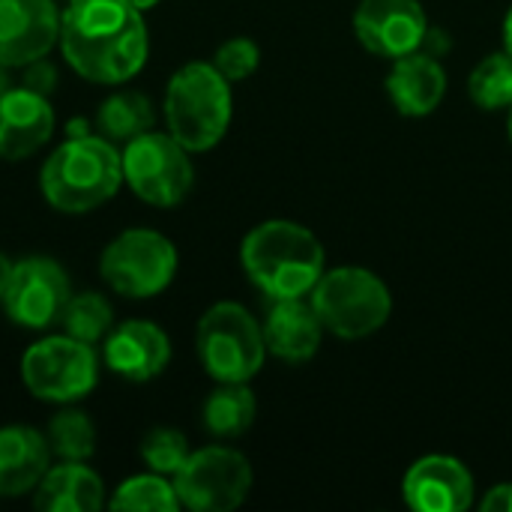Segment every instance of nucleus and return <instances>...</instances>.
Masks as SVG:
<instances>
[{
	"label": "nucleus",
	"instance_id": "nucleus-1",
	"mask_svg": "<svg viewBox=\"0 0 512 512\" xmlns=\"http://www.w3.org/2000/svg\"><path fill=\"white\" fill-rule=\"evenodd\" d=\"M69 66L96 84H123L147 63L150 39L129 0H69L57 39Z\"/></svg>",
	"mask_w": 512,
	"mask_h": 512
},
{
	"label": "nucleus",
	"instance_id": "nucleus-2",
	"mask_svg": "<svg viewBox=\"0 0 512 512\" xmlns=\"http://www.w3.org/2000/svg\"><path fill=\"white\" fill-rule=\"evenodd\" d=\"M246 276L270 300L306 297L324 276L321 240L288 219H270L252 228L240 246Z\"/></svg>",
	"mask_w": 512,
	"mask_h": 512
},
{
	"label": "nucleus",
	"instance_id": "nucleus-3",
	"mask_svg": "<svg viewBox=\"0 0 512 512\" xmlns=\"http://www.w3.org/2000/svg\"><path fill=\"white\" fill-rule=\"evenodd\" d=\"M123 159L105 135H75L63 141L42 165L39 186L60 213H87L117 195Z\"/></svg>",
	"mask_w": 512,
	"mask_h": 512
},
{
	"label": "nucleus",
	"instance_id": "nucleus-4",
	"mask_svg": "<svg viewBox=\"0 0 512 512\" xmlns=\"http://www.w3.org/2000/svg\"><path fill=\"white\" fill-rule=\"evenodd\" d=\"M165 120L189 153L216 147L231 123V81L213 63H186L168 81Z\"/></svg>",
	"mask_w": 512,
	"mask_h": 512
},
{
	"label": "nucleus",
	"instance_id": "nucleus-5",
	"mask_svg": "<svg viewBox=\"0 0 512 512\" xmlns=\"http://www.w3.org/2000/svg\"><path fill=\"white\" fill-rule=\"evenodd\" d=\"M312 306L324 330L339 339H366L378 333L390 312V288L366 267H336L312 288Z\"/></svg>",
	"mask_w": 512,
	"mask_h": 512
},
{
	"label": "nucleus",
	"instance_id": "nucleus-6",
	"mask_svg": "<svg viewBox=\"0 0 512 512\" xmlns=\"http://www.w3.org/2000/svg\"><path fill=\"white\" fill-rule=\"evenodd\" d=\"M198 357L219 384L249 381L261 372L267 345L261 324L240 303H216L198 321Z\"/></svg>",
	"mask_w": 512,
	"mask_h": 512
},
{
	"label": "nucleus",
	"instance_id": "nucleus-7",
	"mask_svg": "<svg viewBox=\"0 0 512 512\" xmlns=\"http://www.w3.org/2000/svg\"><path fill=\"white\" fill-rule=\"evenodd\" d=\"M99 273L120 297L147 300L174 282L177 249L159 231L129 228L105 246L99 258Z\"/></svg>",
	"mask_w": 512,
	"mask_h": 512
},
{
	"label": "nucleus",
	"instance_id": "nucleus-8",
	"mask_svg": "<svg viewBox=\"0 0 512 512\" xmlns=\"http://www.w3.org/2000/svg\"><path fill=\"white\" fill-rule=\"evenodd\" d=\"M21 381L24 387L42 399L69 405L93 393L99 381V360L93 345L72 336H48L30 345L21 357Z\"/></svg>",
	"mask_w": 512,
	"mask_h": 512
},
{
	"label": "nucleus",
	"instance_id": "nucleus-9",
	"mask_svg": "<svg viewBox=\"0 0 512 512\" xmlns=\"http://www.w3.org/2000/svg\"><path fill=\"white\" fill-rule=\"evenodd\" d=\"M123 159V183L153 204V207H177L195 180L189 150L168 132H144L126 141Z\"/></svg>",
	"mask_w": 512,
	"mask_h": 512
},
{
	"label": "nucleus",
	"instance_id": "nucleus-10",
	"mask_svg": "<svg viewBox=\"0 0 512 512\" xmlns=\"http://www.w3.org/2000/svg\"><path fill=\"white\" fill-rule=\"evenodd\" d=\"M174 489L183 507L195 512L237 510L252 489V465L231 447H204L189 453L174 474Z\"/></svg>",
	"mask_w": 512,
	"mask_h": 512
},
{
	"label": "nucleus",
	"instance_id": "nucleus-11",
	"mask_svg": "<svg viewBox=\"0 0 512 512\" xmlns=\"http://www.w3.org/2000/svg\"><path fill=\"white\" fill-rule=\"evenodd\" d=\"M69 297L72 291L66 270L54 258L30 255L12 264V276L0 303L12 324L27 330H45L54 321H60Z\"/></svg>",
	"mask_w": 512,
	"mask_h": 512
},
{
	"label": "nucleus",
	"instance_id": "nucleus-12",
	"mask_svg": "<svg viewBox=\"0 0 512 512\" xmlns=\"http://www.w3.org/2000/svg\"><path fill=\"white\" fill-rule=\"evenodd\" d=\"M354 33L378 57H405L429 39V18L420 0H360Z\"/></svg>",
	"mask_w": 512,
	"mask_h": 512
},
{
	"label": "nucleus",
	"instance_id": "nucleus-13",
	"mask_svg": "<svg viewBox=\"0 0 512 512\" xmlns=\"http://www.w3.org/2000/svg\"><path fill=\"white\" fill-rule=\"evenodd\" d=\"M60 39L54 0H0V66L18 69L42 60Z\"/></svg>",
	"mask_w": 512,
	"mask_h": 512
},
{
	"label": "nucleus",
	"instance_id": "nucleus-14",
	"mask_svg": "<svg viewBox=\"0 0 512 512\" xmlns=\"http://www.w3.org/2000/svg\"><path fill=\"white\" fill-rule=\"evenodd\" d=\"M405 504L417 512H462L474 504V477L453 456H423L402 480Z\"/></svg>",
	"mask_w": 512,
	"mask_h": 512
},
{
	"label": "nucleus",
	"instance_id": "nucleus-15",
	"mask_svg": "<svg viewBox=\"0 0 512 512\" xmlns=\"http://www.w3.org/2000/svg\"><path fill=\"white\" fill-rule=\"evenodd\" d=\"M171 363V339L153 321H123L105 336V366L126 381H153Z\"/></svg>",
	"mask_w": 512,
	"mask_h": 512
},
{
	"label": "nucleus",
	"instance_id": "nucleus-16",
	"mask_svg": "<svg viewBox=\"0 0 512 512\" xmlns=\"http://www.w3.org/2000/svg\"><path fill=\"white\" fill-rule=\"evenodd\" d=\"M54 132L48 96L30 87H9L0 96V159H27Z\"/></svg>",
	"mask_w": 512,
	"mask_h": 512
},
{
	"label": "nucleus",
	"instance_id": "nucleus-17",
	"mask_svg": "<svg viewBox=\"0 0 512 512\" xmlns=\"http://www.w3.org/2000/svg\"><path fill=\"white\" fill-rule=\"evenodd\" d=\"M264 345L273 357L285 363H306L321 348L324 324L312 306L303 297H285L273 300L264 318Z\"/></svg>",
	"mask_w": 512,
	"mask_h": 512
},
{
	"label": "nucleus",
	"instance_id": "nucleus-18",
	"mask_svg": "<svg viewBox=\"0 0 512 512\" xmlns=\"http://www.w3.org/2000/svg\"><path fill=\"white\" fill-rule=\"evenodd\" d=\"M447 93V72L435 54L411 51L393 60L387 75V96L405 117H426L432 114Z\"/></svg>",
	"mask_w": 512,
	"mask_h": 512
},
{
	"label": "nucleus",
	"instance_id": "nucleus-19",
	"mask_svg": "<svg viewBox=\"0 0 512 512\" xmlns=\"http://www.w3.org/2000/svg\"><path fill=\"white\" fill-rule=\"evenodd\" d=\"M48 438L30 426L0 429V498H18L39 486L51 468Z\"/></svg>",
	"mask_w": 512,
	"mask_h": 512
},
{
	"label": "nucleus",
	"instance_id": "nucleus-20",
	"mask_svg": "<svg viewBox=\"0 0 512 512\" xmlns=\"http://www.w3.org/2000/svg\"><path fill=\"white\" fill-rule=\"evenodd\" d=\"M33 507L42 512H96L105 507V486L84 462H63L45 471L33 489Z\"/></svg>",
	"mask_w": 512,
	"mask_h": 512
},
{
	"label": "nucleus",
	"instance_id": "nucleus-21",
	"mask_svg": "<svg viewBox=\"0 0 512 512\" xmlns=\"http://www.w3.org/2000/svg\"><path fill=\"white\" fill-rule=\"evenodd\" d=\"M255 414H258V402L246 387V381H231V384H219L207 396L201 420L213 438H240L255 423Z\"/></svg>",
	"mask_w": 512,
	"mask_h": 512
},
{
	"label": "nucleus",
	"instance_id": "nucleus-22",
	"mask_svg": "<svg viewBox=\"0 0 512 512\" xmlns=\"http://www.w3.org/2000/svg\"><path fill=\"white\" fill-rule=\"evenodd\" d=\"M153 105L144 93L135 90H117L108 96L96 114V123L108 141H132L153 129Z\"/></svg>",
	"mask_w": 512,
	"mask_h": 512
},
{
	"label": "nucleus",
	"instance_id": "nucleus-23",
	"mask_svg": "<svg viewBox=\"0 0 512 512\" xmlns=\"http://www.w3.org/2000/svg\"><path fill=\"white\" fill-rule=\"evenodd\" d=\"M111 510L132 512H177L183 504L177 498L174 480L168 483L165 474H138L117 486L114 498L108 501Z\"/></svg>",
	"mask_w": 512,
	"mask_h": 512
},
{
	"label": "nucleus",
	"instance_id": "nucleus-24",
	"mask_svg": "<svg viewBox=\"0 0 512 512\" xmlns=\"http://www.w3.org/2000/svg\"><path fill=\"white\" fill-rule=\"evenodd\" d=\"M48 447L63 462H87L96 450V426L84 411H60L48 423Z\"/></svg>",
	"mask_w": 512,
	"mask_h": 512
},
{
	"label": "nucleus",
	"instance_id": "nucleus-25",
	"mask_svg": "<svg viewBox=\"0 0 512 512\" xmlns=\"http://www.w3.org/2000/svg\"><path fill=\"white\" fill-rule=\"evenodd\" d=\"M471 99L483 111H501L512 105V54L498 51L483 57L468 81Z\"/></svg>",
	"mask_w": 512,
	"mask_h": 512
},
{
	"label": "nucleus",
	"instance_id": "nucleus-26",
	"mask_svg": "<svg viewBox=\"0 0 512 512\" xmlns=\"http://www.w3.org/2000/svg\"><path fill=\"white\" fill-rule=\"evenodd\" d=\"M60 324L66 336L93 345L111 333L114 309L102 294H78V297H69V303L63 306Z\"/></svg>",
	"mask_w": 512,
	"mask_h": 512
},
{
	"label": "nucleus",
	"instance_id": "nucleus-27",
	"mask_svg": "<svg viewBox=\"0 0 512 512\" xmlns=\"http://www.w3.org/2000/svg\"><path fill=\"white\" fill-rule=\"evenodd\" d=\"M189 441L183 438V432L177 429H153L144 441H141V459L147 462L150 471L174 477L183 462L189 459Z\"/></svg>",
	"mask_w": 512,
	"mask_h": 512
},
{
	"label": "nucleus",
	"instance_id": "nucleus-28",
	"mask_svg": "<svg viewBox=\"0 0 512 512\" xmlns=\"http://www.w3.org/2000/svg\"><path fill=\"white\" fill-rule=\"evenodd\" d=\"M258 63H261V51H258V45H255L252 39H246V36H234V39L222 42L219 51H216V57H213V66H216L231 84L249 78V75L258 69Z\"/></svg>",
	"mask_w": 512,
	"mask_h": 512
},
{
	"label": "nucleus",
	"instance_id": "nucleus-29",
	"mask_svg": "<svg viewBox=\"0 0 512 512\" xmlns=\"http://www.w3.org/2000/svg\"><path fill=\"white\" fill-rule=\"evenodd\" d=\"M24 87L36 90V93H42V96H48V93L54 90V69L45 63V57H42V60H33V63H27V78H24Z\"/></svg>",
	"mask_w": 512,
	"mask_h": 512
},
{
	"label": "nucleus",
	"instance_id": "nucleus-30",
	"mask_svg": "<svg viewBox=\"0 0 512 512\" xmlns=\"http://www.w3.org/2000/svg\"><path fill=\"white\" fill-rule=\"evenodd\" d=\"M480 507L486 512H512V483L495 486V489L483 498Z\"/></svg>",
	"mask_w": 512,
	"mask_h": 512
},
{
	"label": "nucleus",
	"instance_id": "nucleus-31",
	"mask_svg": "<svg viewBox=\"0 0 512 512\" xmlns=\"http://www.w3.org/2000/svg\"><path fill=\"white\" fill-rule=\"evenodd\" d=\"M9 276H12V261L0 252V300L6 294V285H9Z\"/></svg>",
	"mask_w": 512,
	"mask_h": 512
},
{
	"label": "nucleus",
	"instance_id": "nucleus-32",
	"mask_svg": "<svg viewBox=\"0 0 512 512\" xmlns=\"http://www.w3.org/2000/svg\"><path fill=\"white\" fill-rule=\"evenodd\" d=\"M504 45H507V54H512V6L507 12V21H504Z\"/></svg>",
	"mask_w": 512,
	"mask_h": 512
},
{
	"label": "nucleus",
	"instance_id": "nucleus-33",
	"mask_svg": "<svg viewBox=\"0 0 512 512\" xmlns=\"http://www.w3.org/2000/svg\"><path fill=\"white\" fill-rule=\"evenodd\" d=\"M129 3H132L135 9H141V12H144V9H153V6H156L159 0H129Z\"/></svg>",
	"mask_w": 512,
	"mask_h": 512
},
{
	"label": "nucleus",
	"instance_id": "nucleus-34",
	"mask_svg": "<svg viewBox=\"0 0 512 512\" xmlns=\"http://www.w3.org/2000/svg\"><path fill=\"white\" fill-rule=\"evenodd\" d=\"M6 72H9V69H6V66H0V96L9 90V75H6Z\"/></svg>",
	"mask_w": 512,
	"mask_h": 512
},
{
	"label": "nucleus",
	"instance_id": "nucleus-35",
	"mask_svg": "<svg viewBox=\"0 0 512 512\" xmlns=\"http://www.w3.org/2000/svg\"><path fill=\"white\" fill-rule=\"evenodd\" d=\"M510 141H512V105H510Z\"/></svg>",
	"mask_w": 512,
	"mask_h": 512
}]
</instances>
